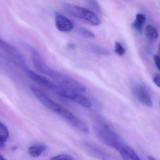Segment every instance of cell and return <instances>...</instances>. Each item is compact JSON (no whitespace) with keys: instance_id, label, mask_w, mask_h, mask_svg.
I'll return each instance as SVG.
<instances>
[{"instance_id":"5b68a950","label":"cell","mask_w":160,"mask_h":160,"mask_svg":"<svg viewBox=\"0 0 160 160\" xmlns=\"http://www.w3.org/2000/svg\"><path fill=\"white\" fill-rule=\"evenodd\" d=\"M49 77L57 84L67 89L80 93H83L86 91V87L82 83L71 77L54 69Z\"/></svg>"},{"instance_id":"7402d4cb","label":"cell","mask_w":160,"mask_h":160,"mask_svg":"<svg viewBox=\"0 0 160 160\" xmlns=\"http://www.w3.org/2000/svg\"><path fill=\"white\" fill-rule=\"evenodd\" d=\"M148 159H149V160H155V159H154V158H152V156H149Z\"/></svg>"},{"instance_id":"ac0fdd59","label":"cell","mask_w":160,"mask_h":160,"mask_svg":"<svg viewBox=\"0 0 160 160\" xmlns=\"http://www.w3.org/2000/svg\"><path fill=\"white\" fill-rule=\"evenodd\" d=\"M115 51L117 55L120 57L123 56L126 52L123 47L118 42H116L115 43Z\"/></svg>"},{"instance_id":"d6986e66","label":"cell","mask_w":160,"mask_h":160,"mask_svg":"<svg viewBox=\"0 0 160 160\" xmlns=\"http://www.w3.org/2000/svg\"><path fill=\"white\" fill-rule=\"evenodd\" d=\"M52 160H73L74 159L72 155L68 153H61L58 155H56L51 158Z\"/></svg>"},{"instance_id":"52a82bcc","label":"cell","mask_w":160,"mask_h":160,"mask_svg":"<svg viewBox=\"0 0 160 160\" xmlns=\"http://www.w3.org/2000/svg\"><path fill=\"white\" fill-rule=\"evenodd\" d=\"M132 90L135 97L140 102L148 107H152L153 103L151 94L145 85L141 83H135L132 86Z\"/></svg>"},{"instance_id":"2e32d148","label":"cell","mask_w":160,"mask_h":160,"mask_svg":"<svg viewBox=\"0 0 160 160\" xmlns=\"http://www.w3.org/2000/svg\"><path fill=\"white\" fill-rule=\"evenodd\" d=\"M76 31L79 35L84 38H93L95 37V35L93 32L83 27L78 26L76 28Z\"/></svg>"},{"instance_id":"ba28073f","label":"cell","mask_w":160,"mask_h":160,"mask_svg":"<svg viewBox=\"0 0 160 160\" xmlns=\"http://www.w3.org/2000/svg\"><path fill=\"white\" fill-rule=\"evenodd\" d=\"M55 19L56 27L60 31L67 32L73 28L74 25L72 21L60 13L55 12Z\"/></svg>"},{"instance_id":"9c48e42d","label":"cell","mask_w":160,"mask_h":160,"mask_svg":"<svg viewBox=\"0 0 160 160\" xmlns=\"http://www.w3.org/2000/svg\"><path fill=\"white\" fill-rule=\"evenodd\" d=\"M85 148L92 155L103 160H111L113 157L102 149L92 143L85 142L83 144Z\"/></svg>"},{"instance_id":"277c9868","label":"cell","mask_w":160,"mask_h":160,"mask_svg":"<svg viewBox=\"0 0 160 160\" xmlns=\"http://www.w3.org/2000/svg\"><path fill=\"white\" fill-rule=\"evenodd\" d=\"M25 71L29 78L36 84L62 97L66 98L68 97L70 92V90L65 88L57 84L55 81H52L43 76L37 73L28 67Z\"/></svg>"},{"instance_id":"30bf717a","label":"cell","mask_w":160,"mask_h":160,"mask_svg":"<svg viewBox=\"0 0 160 160\" xmlns=\"http://www.w3.org/2000/svg\"><path fill=\"white\" fill-rule=\"evenodd\" d=\"M122 159L126 160H140V158L134 150L128 145H124L118 151Z\"/></svg>"},{"instance_id":"5bb4252c","label":"cell","mask_w":160,"mask_h":160,"mask_svg":"<svg viewBox=\"0 0 160 160\" xmlns=\"http://www.w3.org/2000/svg\"><path fill=\"white\" fill-rule=\"evenodd\" d=\"M89 48L91 52L96 55L103 56H108L110 55L109 50L97 44H90L89 45Z\"/></svg>"},{"instance_id":"8992f818","label":"cell","mask_w":160,"mask_h":160,"mask_svg":"<svg viewBox=\"0 0 160 160\" xmlns=\"http://www.w3.org/2000/svg\"><path fill=\"white\" fill-rule=\"evenodd\" d=\"M0 48L2 49L12 61L21 69L25 71L28 68L24 57L14 47L0 39Z\"/></svg>"},{"instance_id":"7c38bea8","label":"cell","mask_w":160,"mask_h":160,"mask_svg":"<svg viewBox=\"0 0 160 160\" xmlns=\"http://www.w3.org/2000/svg\"><path fill=\"white\" fill-rule=\"evenodd\" d=\"M9 137V132L8 128L0 122V149L3 148L5 147Z\"/></svg>"},{"instance_id":"3957f363","label":"cell","mask_w":160,"mask_h":160,"mask_svg":"<svg viewBox=\"0 0 160 160\" xmlns=\"http://www.w3.org/2000/svg\"><path fill=\"white\" fill-rule=\"evenodd\" d=\"M62 6L63 10L68 14L88 24L97 26L101 23L100 19L96 14L90 10L67 2H63Z\"/></svg>"},{"instance_id":"e0dca14e","label":"cell","mask_w":160,"mask_h":160,"mask_svg":"<svg viewBox=\"0 0 160 160\" xmlns=\"http://www.w3.org/2000/svg\"><path fill=\"white\" fill-rule=\"evenodd\" d=\"M85 1L86 3L96 12L98 13H101L102 12V8L97 0H85Z\"/></svg>"},{"instance_id":"6da1fadb","label":"cell","mask_w":160,"mask_h":160,"mask_svg":"<svg viewBox=\"0 0 160 160\" xmlns=\"http://www.w3.org/2000/svg\"><path fill=\"white\" fill-rule=\"evenodd\" d=\"M31 91L37 100L48 110L66 120L77 129H80L83 126L84 122L82 120L64 107L52 100L42 91L34 86L31 87Z\"/></svg>"},{"instance_id":"7a4b0ae2","label":"cell","mask_w":160,"mask_h":160,"mask_svg":"<svg viewBox=\"0 0 160 160\" xmlns=\"http://www.w3.org/2000/svg\"><path fill=\"white\" fill-rule=\"evenodd\" d=\"M92 128L99 140L118 151L126 144L116 131L101 118L98 119L93 123Z\"/></svg>"},{"instance_id":"44dd1931","label":"cell","mask_w":160,"mask_h":160,"mask_svg":"<svg viewBox=\"0 0 160 160\" xmlns=\"http://www.w3.org/2000/svg\"><path fill=\"white\" fill-rule=\"evenodd\" d=\"M160 74H156L153 78V81L154 84L156 85V86L160 88Z\"/></svg>"},{"instance_id":"9a60e30c","label":"cell","mask_w":160,"mask_h":160,"mask_svg":"<svg viewBox=\"0 0 160 160\" xmlns=\"http://www.w3.org/2000/svg\"><path fill=\"white\" fill-rule=\"evenodd\" d=\"M145 34L147 39L152 42L156 41L159 36L157 30L151 25L146 26L145 29Z\"/></svg>"},{"instance_id":"8fae6325","label":"cell","mask_w":160,"mask_h":160,"mask_svg":"<svg viewBox=\"0 0 160 160\" xmlns=\"http://www.w3.org/2000/svg\"><path fill=\"white\" fill-rule=\"evenodd\" d=\"M48 147L45 145L37 144L32 145L29 148L28 151L29 154L33 157H37L40 156L44 152L46 151Z\"/></svg>"},{"instance_id":"4fadbf2b","label":"cell","mask_w":160,"mask_h":160,"mask_svg":"<svg viewBox=\"0 0 160 160\" xmlns=\"http://www.w3.org/2000/svg\"><path fill=\"white\" fill-rule=\"evenodd\" d=\"M146 18L143 14L138 13L136 15L135 19L132 24L133 28L137 31L141 32L145 25Z\"/></svg>"},{"instance_id":"ffe728a7","label":"cell","mask_w":160,"mask_h":160,"mask_svg":"<svg viewBox=\"0 0 160 160\" xmlns=\"http://www.w3.org/2000/svg\"><path fill=\"white\" fill-rule=\"evenodd\" d=\"M153 60H154V63H155V66L157 69L159 71H160V57L158 55H155L153 57Z\"/></svg>"}]
</instances>
